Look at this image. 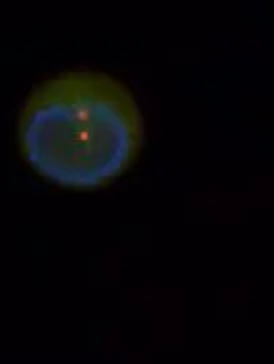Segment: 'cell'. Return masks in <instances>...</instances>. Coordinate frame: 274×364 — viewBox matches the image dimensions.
I'll return each instance as SVG.
<instances>
[{
  "mask_svg": "<svg viewBox=\"0 0 274 364\" xmlns=\"http://www.w3.org/2000/svg\"><path fill=\"white\" fill-rule=\"evenodd\" d=\"M144 114L127 82L105 70L74 68L32 88L19 117L24 161L66 188H102L137 162Z\"/></svg>",
  "mask_w": 274,
  "mask_h": 364,
  "instance_id": "obj_1",
  "label": "cell"
}]
</instances>
